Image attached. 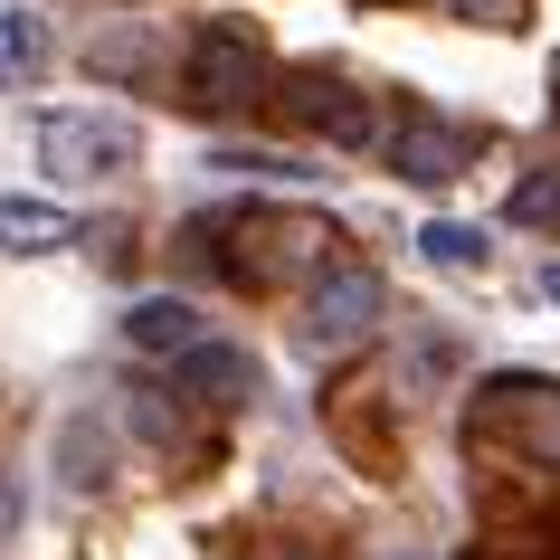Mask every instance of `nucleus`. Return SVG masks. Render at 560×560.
<instances>
[{
	"instance_id": "obj_1",
	"label": "nucleus",
	"mask_w": 560,
	"mask_h": 560,
	"mask_svg": "<svg viewBox=\"0 0 560 560\" xmlns=\"http://www.w3.org/2000/svg\"><path fill=\"white\" fill-rule=\"evenodd\" d=\"M180 237H190V257L209 276H229L237 295H276V285H304V276L342 266V229L324 209H285V200H219Z\"/></svg>"
},
{
	"instance_id": "obj_2",
	"label": "nucleus",
	"mask_w": 560,
	"mask_h": 560,
	"mask_svg": "<svg viewBox=\"0 0 560 560\" xmlns=\"http://www.w3.org/2000/svg\"><path fill=\"white\" fill-rule=\"evenodd\" d=\"M466 446L513 456L523 475H560V381H541V371H494L466 399Z\"/></svg>"
},
{
	"instance_id": "obj_3",
	"label": "nucleus",
	"mask_w": 560,
	"mask_h": 560,
	"mask_svg": "<svg viewBox=\"0 0 560 560\" xmlns=\"http://www.w3.org/2000/svg\"><path fill=\"white\" fill-rule=\"evenodd\" d=\"M266 86H276V58L247 20H200L190 30V58H180V105L190 115H247V105H266Z\"/></svg>"
},
{
	"instance_id": "obj_4",
	"label": "nucleus",
	"mask_w": 560,
	"mask_h": 560,
	"mask_svg": "<svg viewBox=\"0 0 560 560\" xmlns=\"http://www.w3.org/2000/svg\"><path fill=\"white\" fill-rule=\"evenodd\" d=\"M266 105L295 124V133H314V143L332 152H361L381 143V105L342 77V67H276V86H266Z\"/></svg>"
},
{
	"instance_id": "obj_5",
	"label": "nucleus",
	"mask_w": 560,
	"mask_h": 560,
	"mask_svg": "<svg viewBox=\"0 0 560 560\" xmlns=\"http://www.w3.org/2000/svg\"><path fill=\"white\" fill-rule=\"evenodd\" d=\"M38 162L58 180H124L133 162H143V124L133 115H105V105H58V115L38 124Z\"/></svg>"
},
{
	"instance_id": "obj_6",
	"label": "nucleus",
	"mask_w": 560,
	"mask_h": 560,
	"mask_svg": "<svg viewBox=\"0 0 560 560\" xmlns=\"http://www.w3.org/2000/svg\"><path fill=\"white\" fill-rule=\"evenodd\" d=\"M389 172L418 180V190H446L456 172H475V152H485V124L466 115H438V105H399V124L381 133Z\"/></svg>"
},
{
	"instance_id": "obj_7",
	"label": "nucleus",
	"mask_w": 560,
	"mask_h": 560,
	"mask_svg": "<svg viewBox=\"0 0 560 560\" xmlns=\"http://www.w3.org/2000/svg\"><path fill=\"white\" fill-rule=\"evenodd\" d=\"M381 304H389V285L371 266H332V276H314V295H304V342L314 352H352V342H371Z\"/></svg>"
},
{
	"instance_id": "obj_8",
	"label": "nucleus",
	"mask_w": 560,
	"mask_h": 560,
	"mask_svg": "<svg viewBox=\"0 0 560 560\" xmlns=\"http://www.w3.org/2000/svg\"><path fill=\"white\" fill-rule=\"evenodd\" d=\"M180 389H190L200 409H247V399H257V352H237V342H190V352H180Z\"/></svg>"
},
{
	"instance_id": "obj_9",
	"label": "nucleus",
	"mask_w": 560,
	"mask_h": 560,
	"mask_svg": "<svg viewBox=\"0 0 560 560\" xmlns=\"http://www.w3.org/2000/svg\"><path fill=\"white\" fill-rule=\"evenodd\" d=\"M124 342H133V352H190V342H209L200 332V304H180V295H143L133 304V314H124Z\"/></svg>"
},
{
	"instance_id": "obj_10",
	"label": "nucleus",
	"mask_w": 560,
	"mask_h": 560,
	"mask_svg": "<svg viewBox=\"0 0 560 560\" xmlns=\"http://www.w3.org/2000/svg\"><path fill=\"white\" fill-rule=\"evenodd\" d=\"M67 237H77V209H58V200H0V247L38 257V247H67Z\"/></svg>"
},
{
	"instance_id": "obj_11",
	"label": "nucleus",
	"mask_w": 560,
	"mask_h": 560,
	"mask_svg": "<svg viewBox=\"0 0 560 560\" xmlns=\"http://www.w3.org/2000/svg\"><path fill=\"white\" fill-rule=\"evenodd\" d=\"M418 247H428V266H456V276H485V257H494V237L485 229H466V219H428V229H418Z\"/></svg>"
},
{
	"instance_id": "obj_12",
	"label": "nucleus",
	"mask_w": 560,
	"mask_h": 560,
	"mask_svg": "<svg viewBox=\"0 0 560 560\" xmlns=\"http://www.w3.org/2000/svg\"><path fill=\"white\" fill-rule=\"evenodd\" d=\"M48 67V30H38V10H10L0 0V77H38Z\"/></svg>"
},
{
	"instance_id": "obj_13",
	"label": "nucleus",
	"mask_w": 560,
	"mask_h": 560,
	"mask_svg": "<svg viewBox=\"0 0 560 560\" xmlns=\"http://www.w3.org/2000/svg\"><path fill=\"white\" fill-rule=\"evenodd\" d=\"M503 219H513V229H560V162H541V172H523V180H513Z\"/></svg>"
},
{
	"instance_id": "obj_14",
	"label": "nucleus",
	"mask_w": 560,
	"mask_h": 560,
	"mask_svg": "<svg viewBox=\"0 0 560 560\" xmlns=\"http://www.w3.org/2000/svg\"><path fill=\"white\" fill-rule=\"evenodd\" d=\"M20 532H30V485H20V475H0V551H10Z\"/></svg>"
},
{
	"instance_id": "obj_15",
	"label": "nucleus",
	"mask_w": 560,
	"mask_h": 560,
	"mask_svg": "<svg viewBox=\"0 0 560 560\" xmlns=\"http://www.w3.org/2000/svg\"><path fill=\"white\" fill-rule=\"evenodd\" d=\"M456 10H475L485 30H523V20H532V0H456Z\"/></svg>"
},
{
	"instance_id": "obj_16",
	"label": "nucleus",
	"mask_w": 560,
	"mask_h": 560,
	"mask_svg": "<svg viewBox=\"0 0 560 560\" xmlns=\"http://www.w3.org/2000/svg\"><path fill=\"white\" fill-rule=\"evenodd\" d=\"M541 295H551V304H560V266H541Z\"/></svg>"
},
{
	"instance_id": "obj_17",
	"label": "nucleus",
	"mask_w": 560,
	"mask_h": 560,
	"mask_svg": "<svg viewBox=\"0 0 560 560\" xmlns=\"http://www.w3.org/2000/svg\"><path fill=\"white\" fill-rule=\"evenodd\" d=\"M551 115H560V67H551Z\"/></svg>"
}]
</instances>
